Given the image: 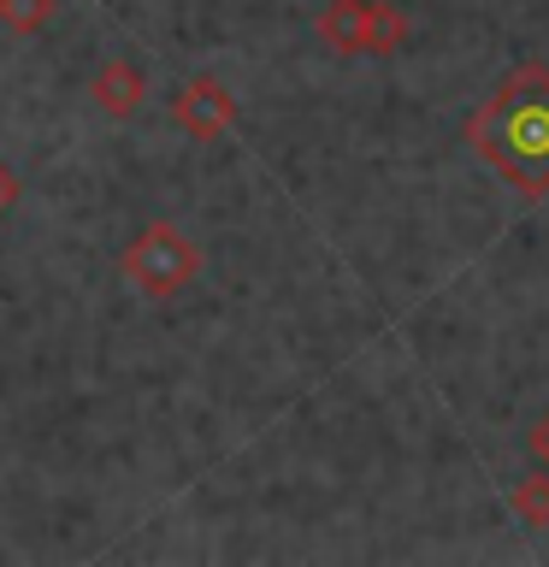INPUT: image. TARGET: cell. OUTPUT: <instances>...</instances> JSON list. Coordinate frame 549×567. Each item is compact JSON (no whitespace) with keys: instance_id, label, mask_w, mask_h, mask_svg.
Instances as JSON below:
<instances>
[{"instance_id":"cell-3","label":"cell","mask_w":549,"mask_h":567,"mask_svg":"<svg viewBox=\"0 0 549 567\" xmlns=\"http://www.w3.org/2000/svg\"><path fill=\"white\" fill-rule=\"evenodd\" d=\"M319 42L331 53H390L407 48V12L402 7H384V0H331L319 12Z\"/></svg>"},{"instance_id":"cell-7","label":"cell","mask_w":549,"mask_h":567,"mask_svg":"<svg viewBox=\"0 0 549 567\" xmlns=\"http://www.w3.org/2000/svg\"><path fill=\"white\" fill-rule=\"evenodd\" d=\"M60 18V0H0V24L12 35H42Z\"/></svg>"},{"instance_id":"cell-6","label":"cell","mask_w":549,"mask_h":567,"mask_svg":"<svg viewBox=\"0 0 549 567\" xmlns=\"http://www.w3.org/2000/svg\"><path fill=\"white\" fill-rule=\"evenodd\" d=\"M508 508L520 514V526L549 532V467H543V473H526L520 485L508 491Z\"/></svg>"},{"instance_id":"cell-9","label":"cell","mask_w":549,"mask_h":567,"mask_svg":"<svg viewBox=\"0 0 549 567\" xmlns=\"http://www.w3.org/2000/svg\"><path fill=\"white\" fill-rule=\"evenodd\" d=\"M531 455H538L543 467H549V414H543L538 425H531Z\"/></svg>"},{"instance_id":"cell-5","label":"cell","mask_w":549,"mask_h":567,"mask_svg":"<svg viewBox=\"0 0 549 567\" xmlns=\"http://www.w3.org/2000/svg\"><path fill=\"white\" fill-rule=\"evenodd\" d=\"M89 101L101 106L106 118H136L142 101H148V78H142L136 60H124V53H106V60L95 65V78H89Z\"/></svg>"},{"instance_id":"cell-4","label":"cell","mask_w":549,"mask_h":567,"mask_svg":"<svg viewBox=\"0 0 549 567\" xmlns=\"http://www.w3.org/2000/svg\"><path fill=\"white\" fill-rule=\"evenodd\" d=\"M237 95L219 83V78H189L184 89L172 95V118H177V131L195 136V142H219L237 131Z\"/></svg>"},{"instance_id":"cell-1","label":"cell","mask_w":549,"mask_h":567,"mask_svg":"<svg viewBox=\"0 0 549 567\" xmlns=\"http://www.w3.org/2000/svg\"><path fill=\"white\" fill-rule=\"evenodd\" d=\"M473 154L520 195H549V65H520L467 124Z\"/></svg>"},{"instance_id":"cell-2","label":"cell","mask_w":549,"mask_h":567,"mask_svg":"<svg viewBox=\"0 0 549 567\" xmlns=\"http://www.w3.org/2000/svg\"><path fill=\"white\" fill-rule=\"evenodd\" d=\"M118 272L136 284L142 296H154V301H166V296H184L195 278H201V248L189 243V230H177V225H148V230H136L131 243H124V255H118Z\"/></svg>"},{"instance_id":"cell-8","label":"cell","mask_w":549,"mask_h":567,"mask_svg":"<svg viewBox=\"0 0 549 567\" xmlns=\"http://www.w3.org/2000/svg\"><path fill=\"white\" fill-rule=\"evenodd\" d=\"M18 195H24V184H18V172L7 166V159H0V219H7V213L18 207Z\"/></svg>"}]
</instances>
